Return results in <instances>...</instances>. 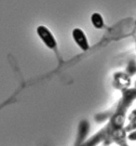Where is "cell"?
<instances>
[{
	"label": "cell",
	"mask_w": 136,
	"mask_h": 146,
	"mask_svg": "<svg viewBox=\"0 0 136 146\" xmlns=\"http://www.w3.org/2000/svg\"><path fill=\"white\" fill-rule=\"evenodd\" d=\"M37 34L47 47H49V48H55V46H56L55 39L53 37V35H51V32H49L45 26H39L37 28Z\"/></svg>",
	"instance_id": "obj_1"
},
{
	"label": "cell",
	"mask_w": 136,
	"mask_h": 146,
	"mask_svg": "<svg viewBox=\"0 0 136 146\" xmlns=\"http://www.w3.org/2000/svg\"><path fill=\"white\" fill-rule=\"evenodd\" d=\"M73 36H74L75 40H76L77 44L83 50H87V49L89 48V44H88L87 38H86L83 32H82L80 29L74 30Z\"/></svg>",
	"instance_id": "obj_2"
},
{
	"label": "cell",
	"mask_w": 136,
	"mask_h": 146,
	"mask_svg": "<svg viewBox=\"0 0 136 146\" xmlns=\"http://www.w3.org/2000/svg\"><path fill=\"white\" fill-rule=\"evenodd\" d=\"M91 22L96 28H102L103 25V22L102 17L97 13L94 14V15L91 17Z\"/></svg>",
	"instance_id": "obj_3"
}]
</instances>
